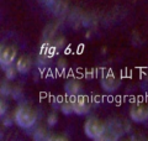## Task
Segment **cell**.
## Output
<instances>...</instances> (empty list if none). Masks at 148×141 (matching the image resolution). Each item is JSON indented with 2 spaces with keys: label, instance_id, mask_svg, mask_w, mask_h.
Returning a JSON list of instances; mask_svg holds the SVG:
<instances>
[{
  "label": "cell",
  "instance_id": "6",
  "mask_svg": "<svg viewBox=\"0 0 148 141\" xmlns=\"http://www.w3.org/2000/svg\"><path fill=\"white\" fill-rule=\"evenodd\" d=\"M82 84L78 82V81H69L66 84V92L69 94V95H77L82 92Z\"/></svg>",
  "mask_w": 148,
  "mask_h": 141
},
{
  "label": "cell",
  "instance_id": "10",
  "mask_svg": "<svg viewBox=\"0 0 148 141\" xmlns=\"http://www.w3.org/2000/svg\"><path fill=\"white\" fill-rule=\"evenodd\" d=\"M61 110H62L63 114H66V115H69V114H72V113H74L73 102H66V103H64V104L62 105Z\"/></svg>",
  "mask_w": 148,
  "mask_h": 141
},
{
  "label": "cell",
  "instance_id": "12",
  "mask_svg": "<svg viewBox=\"0 0 148 141\" xmlns=\"http://www.w3.org/2000/svg\"><path fill=\"white\" fill-rule=\"evenodd\" d=\"M6 103L5 102H1V104H0V115H4V114H5V113H6Z\"/></svg>",
  "mask_w": 148,
  "mask_h": 141
},
{
  "label": "cell",
  "instance_id": "7",
  "mask_svg": "<svg viewBox=\"0 0 148 141\" xmlns=\"http://www.w3.org/2000/svg\"><path fill=\"white\" fill-rule=\"evenodd\" d=\"M119 87V81L117 79H115V77L111 74V76H108L103 79V88L105 91H115Z\"/></svg>",
  "mask_w": 148,
  "mask_h": 141
},
{
  "label": "cell",
  "instance_id": "3",
  "mask_svg": "<svg viewBox=\"0 0 148 141\" xmlns=\"http://www.w3.org/2000/svg\"><path fill=\"white\" fill-rule=\"evenodd\" d=\"M130 116L136 123H145L148 120V106L135 105L130 111Z\"/></svg>",
  "mask_w": 148,
  "mask_h": 141
},
{
  "label": "cell",
  "instance_id": "14",
  "mask_svg": "<svg viewBox=\"0 0 148 141\" xmlns=\"http://www.w3.org/2000/svg\"><path fill=\"white\" fill-rule=\"evenodd\" d=\"M3 124L5 125V126H11V125H12V120H11V119H9V118H8V119H5V120L3 121Z\"/></svg>",
  "mask_w": 148,
  "mask_h": 141
},
{
  "label": "cell",
  "instance_id": "4",
  "mask_svg": "<svg viewBox=\"0 0 148 141\" xmlns=\"http://www.w3.org/2000/svg\"><path fill=\"white\" fill-rule=\"evenodd\" d=\"M16 57V50L14 47H6L1 51V56H0V62H1V66L3 68L8 67V66L12 64L14 59Z\"/></svg>",
  "mask_w": 148,
  "mask_h": 141
},
{
  "label": "cell",
  "instance_id": "8",
  "mask_svg": "<svg viewBox=\"0 0 148 141\" xmlns=\"http://www.w3.org/2000/svg\"><path fill=\"white\" fill-rule=\"evenodd\" d=\"M73 108H74V113L78 115H84L89 111V105L85 102H82L80 99L77 102H73Z\"/></svg>",
  "mask_w": 148,
  "mask_h": 141
},
{
  "label": "cell",
  "instance_id": "5",
  "mask_svg": "<svg viewBox=\"0 0 148 141\" xmlns=\"http://www.w3.org/2000/svg\"><path fill=\"white\" fill-rule=\"evenodd\" d=\"M31 67V62L30 59L25 57V56H22V57H20L17 59L16 62V68H17V72L18 73H22V74H26L27 72H29V69Z\"/></svg>",
  "mask_w": 148,
  "mask_h": 141
},
{
  "label": "cell",
  "instance_id": "1",
  "mask_svg": "<svg viewBox=\"0 0 148 141\" xmlns=\"http://www.w3.org/2000/svg\"><path fill=\"white\" fill-rule=\"evenodd\" d=\"M14 120L18 126L29 129L36 123V113L29 106H20L14 113Z\"/></svg>",
  "mask_w": 148,
  "mask_h": 141
},
{
  "label": "cell",
  "instance_id": "11",
  "mask_svg": "<svg viewBox=\"0 0 148 141\" xmlns=\"http://www.w3.org/2000/svg\"><path fill=\"white\" fill-rule=\"evenodd\" d=\"M48 125L49 126H54L56 124H57V121H58V118H57V114L56 113H51V114L48 115Z\"/></svg>",
  "mask_w": 148,
  "mask_h": 141
},
{
  "label": "cell",
  "instance_id": "9",
  "mask_svg": "<svg viewBox=\"0 0 148 141\" xmlns=\"http://www.w3.org/2000/svg\"><path fill=\"white\" fill-rule=\"evenodd\" d=\"M4 69H5V76H6V78L9 79V81L15 79L16 73H17V68L16 67H14L12 64H10V66H8V67H5Z\"/></svg>",
  "mask_w": 148,
  "mask_h": 141
},
{
  "label": "cell",
  "instance_id": "13",
  "mask_svg": "<svg viewBox=\"0 0 148 141\" xmlns=\"http://www.w3.org/2000/svg\"><path fill=\"white\" fill-rule=\"evenodd\" d=\"M10 92H11L10 88H9L6 84H3V86H1V94H4V95H5V94H9Z\"/></svg>",
  "mask_w": 148,
  "mask_h": 141
},
{
  "label": "cell",
  "instance_id": "2",
  "mask_svg": "<svg viewBox=\"0 0 148 141\" xmlns=\"http://www.w3.org/2000/svg\"><path fill=\"white\" fill-rule=\"evenodd\" d=\"M84 131H85V134L89 139L100 140L101 136H103L104 133L106 131V129H105V125L101 124L99 120L89 119L84 125Z\"/></svg>",
  "mask_w": 148,
  "mask_h": 141
}]
</instances>
